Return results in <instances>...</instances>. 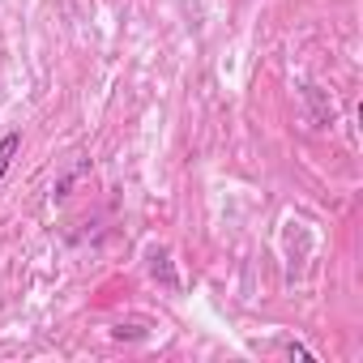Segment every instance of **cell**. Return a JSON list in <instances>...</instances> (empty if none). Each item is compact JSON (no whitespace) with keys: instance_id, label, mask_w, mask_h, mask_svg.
I'll return each instance as SVG.
<instances>
[{"instance_id":"6da1fadb","label":"cell","mask_w":363,"mask_h":363,"mask_svg":"<svg viewBox=\"0 0 363 363\" xmlns=\"http://www.w3.org/2000/svg\"><path fill=\"white\" fill-rule=\"evenodd\" d=\"M18 154H22V133H9L5 141H0V179L9 175V167H13Z\"/></svg>"},{"instance_id":"7a4b0ae2","label":"cell","mask_w":363,"mask_h":363,"mask_svg":"<svg viewBox=\"0 0 363 363\" xmlns=\"http://www.w3.org/2000/svg\"><path fill=\"white\" fill-rule=\"evenodd\" d=\"M286 354H291V359H303V363H312V350H303L299 342H286Z\"/></svg>"}]
</instances>
